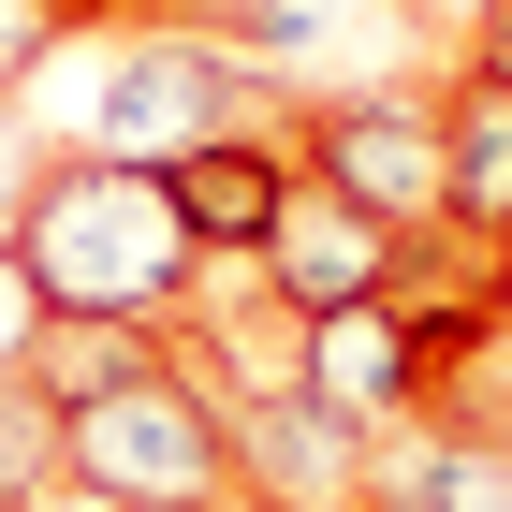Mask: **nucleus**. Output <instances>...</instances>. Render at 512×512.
<instances>
[{
	"mask_svg": "<svg viewBox=\"0 0 512 512\" xmlns=\"http://www.w3.org/2000/svg\"><path fill=\"white\" fill-rule=\"evenodd\" d=\"M15 278L44 322H176L205 293V249L176 220L161 161H103V147H44L30 205H15Z\"/></svg>",
	"mask_w": 512,
	"mask_h": 512,
	"instance_id": "obj_1",
	"label": "nucleus"
},
{
	"mask_svg": "<svg viewBox=\"0 0 512 512\" xmlns=\"http://www.w3.org/2000/svg\"><path fill=\"white\" fill-rule=\"evenodd\" d=\"M293 118L205 15H132V30H74L30 74V132L44 147H103V161H191L205 132Z\"/></svg>",
	"mask_w": 512,
	"mask_h": 512,
	"instance_id": "obj_2",
	"label": "nucleus"
},
{
	"mask_svg": "<svg viewBox=\"0 0 512 512\" xmlns=\"http://www.w3.org/2000/svg\"><path fill=\"white\" fill-rule=\"evenodd\" d=\"M59 498H235V425H220V381L176 322L118 395L59 410Z\"/></svg>",
	"mask_w": 512,
	"mask_h": 512,
	"instance_id": "obj_3",
	"label": "nucleus"
},
{
	"mask_svg": "<svg viewBox=\"0 0 512 512\" xmlns=\"http://www.w3.org/2000/svg\"><path fill=\"white\" fill-rule=\"evenodd\" d=\"M191 15L235 44V59L278 88V103L395 88V74H425V44H439V15H425V0H191Z\"/></svg>",
	"mask_w": 512,
	"mask_h": 512,
	"instance_id": "obj_4",
	"label": "nucleus"
},
{
	"mask_svg": "<svg viewBox=\"0 0 512 512\" xmlns=\"http://www.w3.org/2000/svg\"><path fill=\"white\" fill-rule=\"evenodd\" d=\"M293 161H308L337 205H366L381 235H425V220H454V191H439V74L293 103Z\"/></svg>",
	"mask_w": 512,
	"mask_h": 512,
	"instance_id": "obj_5",
	"label": "nucleus"
},
{
	"mask_svg": "<svg viewBox=\"0 0 512 512\" xmlns=\"http://www.w3.org/2000/svg\"><path fill=\"white\" fill-rule=\"evenodd\" d=\"M191 337V322H176ZM205 352V337H191ZM220 381V366H205ZM220 425H235V498L249 512H366V469H381V439L352 425V410H322L308 366H249V381H220Z\"/></svg>",
	"mask_w": 512,
	"mask_h": 512,
	"instance_id": "obj_6",
	"label": "nucleus"
},
{
	"mask_svg": "<svg viewBox=\"0 0 512 512\" xmlns=\"http://www.w3.org/2000/svg\"><path fill=\"white\" fill-rule=\"evenodd\" d=\"M249 264H264L278 322L308 337V322L366 308V293H381V278H395V235H381V220H366V205H337V191H322V176H293V205H278V235L249 249Z\"/></svg>",
	"mask_w": 512,
	"mask_h": 512,
	"instance_id": "obj_7",
	"label": "nucleus"
},
{
	"mask_svg": "<svg viewBox=\"0 0 512 512\" xmlns=\"http://www.w3.org/2000/svg\"><path fill=\"white\" fill-rule=\"evenodd\" d=\"M176 176V220H191V249L205 264H249V249L278 235V205H293V118H249V132H205L191 161H161Z\"/></svg>",
	"mask_w": 512,
	"mask_h": 512,
	"instance_id": "obj_8",
	"label": "nucleus"
},
{
	"mask_svg": "<svg viewBox=\"0 0 512 512\" xmlns=\"http://www.w3.org/2000/svg\"><path fill=\"white\" fill-rule=\"evenodd\" d=\"M293 366H308V395H322V410H352L366 439H381V425H410V410L439 395V366H425V337L395 322V293H366V308L308 322V337H293Z\"/></svg>",
	"mask_w": 512,
	"mask_h": 512,
	"instance_id": "obj_9",
	"label": "nucleus"
},
{
	"mask_svg": "<svg viewBox=\"0 0 512 512\" xmlns=\"http://www.w3.org/2000/svg\"><path fill=\"white\" fill-rule=\"evenodd\" d=\"M366 512H512V425H469V410H410V425H381Z\"/></svg>",
	"mask_w": 512,
	"mask_h": 512,
	"instance_id": "obj_10",
	"label": "nucleus"
},
{
	"mask_svg": "<svg viewBox=\"0 0 512 512\" xmlns=\"http://www.w3.org/2000/svg\"><path fill=\"white\" fill-rule=\"evenodd\" d=\"M439 191L469 235L512 249V74H483V59H439Z\"/></svg>",
	"mask_w": 512,
	"mask_h": 512,
	"instance_id": "obj_11",
	"label": "nucleus"
},
{
	"mask_svg": "<svg viewBox=\"0 0 512 512\" xmlns=\"http://www.w3.org/2000/svg\"><path fill=\"white\" fill-rule=\"evenodd\" d=\"M147 352H161V322H30V352H15V366H30L59 410H88V395H118Z\"/></svg>",
	"mask_w": 512,
	"mask_h": 512,
	"instance_id": "obj_12",
	"label": "nucleus"
},
{
	"mask_svg": "<svg viewBox=\"0 0 512 512\" xmlns=\"http://www.w3.org/2000/svg\"><path fill=\"white\" fill-rule=\"evenodd\" d=\"M0 512H59V395L0 366Z\"/></svg>",
	"mask_w": 512,
	"mask_h": 512,
	"instance_id": "obj_13",
	"label": "nucleus"
},
{
	"mask_svg": "<svg viewBox=\"0 0 512 512\" xmlns=\"http://www.w3.org/2000/svg\"><path fill=\"white\" fill-rule=\"evenodd\" d=\"M74 44V0H0V103H30V74Z\"/></svg>",
	"mask_w": 512,
	"mask_h": 512,
	"instance_id": "obj_14",
	"label": "nucleus"
},
{
	"mask_svg": "<svg viewBox=\"0 0 512 512\" xmlns=\"http://www.w3.org/2000/svg\"><path fill=\"white\" fill-rule=\"evenodd\" d=\"M30 176H44V132H30V103H0V235H15V205H30Z\"/></svg>",
	"mask_w": 512,
	"mask_h": 512,
	"instance_id": "obj_15",
	"label": "nucleus"
},
{
	"mask_svg": "<svg viewBox=\"0 0 512 512\" xmlns=\"http://www.w3.org/2000/svg\"><path fill=\"white\" fill-rule=\"evenodd\" d=\"M454 59H483V74H512V0H469V30H454Z\"/></svg>",
	"mask_w": 512,
	"mask_h": 512,
	"instance_id": "obj_16",
	"label": "nucleus"
},
{
	"mask_svg": "<svg viewBox=\"0 0 512 512\" xmlns=\"http://www.w3.org/2000/svg\"><path fill=\"white\" fill-rule=\"evenodd\" d=\"M30 322H44V308H30V278H15V249H0V366L30 352Z\"/></svg>",
	"mask_w": 512,
	"mask_h": 512,
	"instance_id": "obj_17",
	"label": "nucleus"
},
{
	"mask_svg": "<svg viewBox=\"0 0 512 512\" xmlns=\"http://www.w3.org/2000/svg\"><path fill=\"white\" fill-rule=\"evenodd\" d=\"M59 512H235V498H59Z\"/></svg>",
	"mask_w": 512,
	"mask_h": 512,
	"instance_id": "obj_18",
	"label": "nucleus"
},
{
	"mask_svg": "<svg viewBox=\"0 0 512 512\" xmlns=\"http://www.w3.org/2000/svg\"><path fill=\"white\" fill-rule=\"evenodd\" d=\"M483 366H498V381H512V322H498V352H483Z\"/></svg>",
	"mask_w": 512,
	"mask_h": 512,
	"instance_id": "obj_19",
	"label": "nucleus"
},
{
	"mask_svg": "<svg viewBox=\"0 0 512 512\" xmlns=\"http://www.w3.org/2000/svg\"><path fill=\"white\" fill-rule=\"evenodd\" d=\"M425 15H439V0H425Z\"/></svg>",
	"mask_w": 512,
	"mask_h": 512,
	"instance_id": "obj_20",
	"label": "nucleus"
},
{
	"mask_svg": "<svg viewBox=\"0 0 512 512\" xmlns=\"http://www.w3.org/2000/svg\"><path fill=\"white\" fill-rule=\"evenodd\" d=\"M235 512H249V498H235Z\"/></svg>",
	"mask_w": 512,
	"mask_h": 512,
	"instance_id": "obj_21",
	"label": "nucleus"
}]
</instances>
